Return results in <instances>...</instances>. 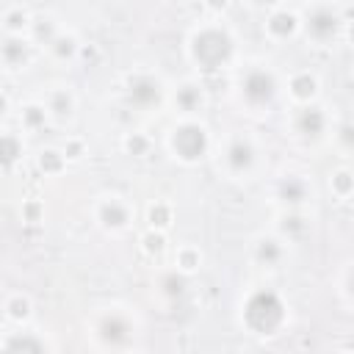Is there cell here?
<instances>
[{
    "label": "cell",
    "mask_w": 354,
    "mask_h": 354,
    "mask_svg": "<svg viewBox=\"0 0 354 354\" xmlns=\"http://www.w3.org/2000/svg\"><path fill=\"white\" fill-rule=\"evenodd\" d=\"M188 58L202 72H221L235 58V39L224 25L205 22L188 39Z\"/></svg>",
    "instance_id": "cell-1"
},
{
    "label": "cell",
    "mask_w": 354,
    "mask_h": 354,
    "mask_svg": "<svg viewBox=\"0 0 354 354\" xmlns=\"http://www.w3.org/2000/svg\"><path fill=\"white\" fill-rule=\"evenodd\" d=\"M241 321L252 335H277L288 321V310L274 290H252L241 307Z\"/></svg>",
    "instance_id": "cell-2"
},
{
    "label": "cell",
    "mask_w": 354,
    "mask_h": 354,
    "mask_svg": "<svg viewBox=\"0 0 354 354\" xmlns=\"http://www.w3.org/2000/svg\"><path fill=\"white\" fill-rule=\"evenodd\" d=\"M277 91H279V83H277L274 72L266 69V66H260V64L246 66L241 72V77H238V97L254 113L268 111L271 102L277 100Z\"/></svg>",
    "instance_id": "cell-3"
},
{
    "label": "cell",
    "mask_w": 354,
    "mask_h": 354,
    "mask_svg": "<svg viewBox=\"0 0 354 354\" xmlns=\"http://www.w3.org/2000/svg\"><path fill=\"white\" fill-rule=\"evenodd\" d=\"M169 147L171 155L183 163H199L207 152H210V133L202 122L185 116L183 122H177L169 133Z\"/></svg>",
    "instance_id": "cell-4"
},
{
    "label": "cell",
    "mask_w": 354,
    "mask_h": 354,
    "mask_svg": "<svg viewBox=\"0 0 354 354\" xmlns=\"http://www.w3.org/2000/svg\"><path fill=\"white\" fill-rule=\"evenodd\" d=\"M301 30L307 36V41H313L315 47H329L340 30H343V17L332 3H313L304 8L301 14Z\"/></svg>",
    "instance_id": "cell-5"
},
{
    "label": "cell",
    "mask_w": 354,
    "mask_h": 354,
    "mask_svg": "<svg viewBox=\"0 0 354 354\" xmlns=\"http://www.w3.org/2000/svg\"><path fill=\"white\" fill-rule=\"evenodd\" d=\"M124 102L136 111H152L166 102V86L158 75L136 69L124 77Z\"/></svg>",
    "instance_id": "cell-6"
},
{
    "label": "cell",
    "mask_w": 354,
    "mask_h": 354,
    "mask_svg": "<svg viewBox=\"0 0 354 354\" xmlns=\"http://www.w3.org/2000/svg\"><path fill=\"white\" fill-rule=\"evenodd\" d=\"M254 163H257V144H254V138L241 133V130L227 136V141L221 147V166H224V171L238 180V177L252 174Z\"/></svg>",
    "instance_id": "cell-7"
},
{
    "label": "cell",
    "mask_w": 354,
    "mask_h": 354,
    "mask_svg": "<svg viewBox=\"0 0 354 354\" xmlns=\"http://www.w3.org/2000/svg\"><path fill=\"white\" fill-rule=\"evenodd\" d=\"M94 218L108 232H124L133 224V205L119 194H105L94 205Z\"/></svg>",
    "instance_id": "cell-8"
},
{
    "label": "cell",
    "mask_w": 354,
    "mask_h": 354,
    "mask_svg": "<svg viewBox=\"0 0 354 354\" xmlns=\"http://www.w3.org/2000/svg\"><path fill=\"white\" fill-rule=\"evenodd\" d=\"M274 199L282 207H304L313 199V185L304 174L288 171V174L274 180Z\"/></svg>",
    "instance_id": "cell-9"
},
{
    "label": "cell",
    "mask_w": 354,
    "mask_h": 354,
    "mask_svg": "<svg viewBox=\"0 0 354 354\" xmlns=\"http://www.w3.org/2000/svg\"><path fill=\"white\" fill-rule=\"evenodd\" d=\"M94 335L105 343V346H124L127 337L133 335V324L124 313L119 310H111V313H102L94 324Z\"/></svg>",
    "instance_id": "cell-10"
},
{
    "label": "cell",
    "mask_w": 354,
    "mask_h": 354,
    "mask_svg": "<svg viewBox=\"0 0 354 354\" xmlns=\"http://www.w3.org/2000/svg\"><path fill=\"white\" fill-rule=\"evenodd\" d=\"M290 124H293V133L301 136V138H321L329 127V116L324 113L321 105L310 102V105H299L293 111Z\"/></svg>",
    "instance_id": "cell-11"
},
{
    "label": "cell",
    "mask_w": 354,
    "mask_h": 354,
    "mask_svg": "<svg viewBox=\"0 0 354 354\" xmlns=\"http://www.w3.org/2000/svg\"><path fill=\"white\" fill-rule=\"evenodd\" d=\"M301 30V14H296L293 8H271V14L266 17V36L271 41H288Z\"/></svg>",
    "instance_id": "cell-12"
},
{
    "label": "cell",
    "mask_w": 354,
    "mask_h": 354,
    "mask_svg": "<svg viewBox=\"0 0 354 354\" xmlns=\"http://www.w3.org/2000/svg\"><path fill=\"white\" fill-rule=\"evenodd\" d=\"M207 102V94H205V86L199 80H183L174 91H171V105L183 113V116H194L205 108Z\"/></svg>",
    "instance_id": "cell-13"
},
{
    "label": "cell",
    "mask_w": 354,
    "mask_h": 354,
    "mask_svg": "<svg viewBox=\"0 0 354 354\" xmlns=\"http://www.w3.org/2000/svg\"><path fill=\"white\" fill-rule=\"evenodd\" d=\"M285 243H288V241H285L282 235H277V232L257 235V238H254V246H252L254 263H260V266H266V268H277V266L285 260V254H288Z\"/></svg>",
    "instance_id": "cell-14"
},
{
    "label": "cell",
    "mask_w": 354,
    "mask_h": 354,
    "mask_svg": "<svg viewBox=\"0 0 354 354\" xmlns=\"http://www.w3.org/2000/svg\"><path fill=\"white\" fill-rule=\"evenodd\" d=\"M0 55H3V66H6V69L28 66L30 58H33V41H30V36L25 39V36H11V33H6Z\"/></svg>",
    "instance_id": "cell-15"
},
{
    "label": "cell",
    "mask_w": 354,
    "mask_h": 354,
    "mask_svg": "<svg viewBox=\"0 0 354 354\" xmlns=\"http://www.w3.org/2000/svg\"><path fill=\"white\" fill-rule=\"evenodd\" d=\"M318 88H321V83H318V77H315L310 69H299V72H293V75L288 77V94H290V100H293L296 105H310V102H315Z\"/></svg>",
    "instance_id": "cell-16"
},
{
    "label": "cell",
    "mask_w": 354,
    "mask_h": 354,
    "mask_svg": "<svg viewBox=\"0 0 354 354\" xmlns=\"http://www.w3.org/2000/svg\"><path fill=\"white\" fill-rule=\"evenodd\" d=\"M310 230V218L301 213V207H282L277 224H274V232L282 235L288 243L290 241H299L301 235H307Z\"/></svg>",
    "instance_id": "cell-17"
},
{
    "label": "cell",
    "mask_w": 354,
    "mask_h": 354,
    "mask_svg": "<svg viewBox=\"0 0 354 354\" xmlns=\"http://www.w3.org/2000/svg\"><path fill=\"white\" fill-rule=\"evenodd\" d=\"M41 102L47 105L53 122H66V119H72V113H75V94L69 91V86H55V88H50Z\"/></svg>",
    "instance_id": "cell-18"
},
{
    "label": "cell",
    "mask_w": 354,
    "mask_h": 354,
    "mask_svg": "<svg viewBox=\"0 0 354 354\" xmlns=\"http://www.w3.org/2000/svg\"><path fill=\"white\" fill-rule=\"evenodd\" d=\"M50 111H47V105L44 102H28V105H22L19 108V127L25 130V133H39V130H44L47 124H50Z\"/></svg>",
    "instance_id": "cell-19"
},
{
    "label": "cell",
    "mask_w": 354,
    "mask_h": 354,
    "mask_svg": "<svg viewBox=\"0 0 354 354\" xmlns=\"http://www.w3.org/2000/svg\"><path fill=\"white\" fill-rule=\"evenodd\" d=\"M80 41H77V36L75 33H69V30H61L50 44H47V53L55 58V61H75L77 55H80Z\"/></svg>",
    "instance_id": "cell-20"
},
{
    "label": "cell",
    "mask_w": 354,
    "mask_h": 354,
    "mask_svg": "<svg viewBox=\"0 0 354 354\" xmlns=\"http://www.w3.org/2000/svg\"><path fill=\"white\" fill-rule=\"evenodd\" d=\"M3 315H6V321L22 326V324L30 321V315H33V304H30V299H28L25 293H11V296L6 299V304H3Z\"/></svg>",
    "instance_id": "cell-21"
},
{
    "label": "cell",
    "mask_w": 354,
    "mask_h": 354,
    "mask_svg": "<svg viewBox=\"0 0 354 354\" xmlns=\"http://www.w3.org/2000/svg\"><path fill=\"white\" fill-rule=\"evenodd\" d=\"M36 332H11L3 343H0V348L3 351H44L47 348V343L41 340V337H33Z\"/></svg>",
    "instance_id": "cell-22"
},
{
    "label": "cell",
    "mask_w": 354,
    "mask_h": 354,
    "mask_svg": "<svg viewBox=\"0 0 354 354\" xmlns=\"http://www.w3.org/2000/svg\"><path fill=\"white\" fill-rule=\"evenodd\" d=\"M185 288H188V274H183L180 268H169V271H163V274L158 277V290H160L163 296H169V299L183 296Z\"/></svg>",
    "instance_id": "cell-23"
},
{
    "label": "cell",
    "mask_w": 354,
    "mask_h": 354,
    "mask_svg": "<svg viewBox=\"0 0 354 354\" xmlns=\"http://www.w3.org/2000/svg\"><path fill=\"white\" fill-rule=\"evenodd\" d=\"M30 22H33V17L22 6L6 8V14H3V30L11 36H22L25 30H30Z\"/></svg>",
    "instance_id": "cell-24"
},
{
    "label": "cell",
    "mask_w": 354,
    "mask_h": 354,
    "mask_svg": "<svg viewBox=\"0 0 354 354\" xmlns=\"http://www.w3.org/2000/svg\"><path fill=\"white\" fill-rule=\"evenodd\" d=\"M28 33H30V41H33V44H44V47H47V44L61 33V28L53 22V17H33Z\"/></svg>",
    "instance_id": "cell-25"
},
{
    "label": "cell",
    "mask_w": 354,
    "mask_h": 354,
    "mask_svg": "<svg viewBox=\"0 0 354 354\" xmlns=\"http://www.w3.org/2000/svg\"><path fill=\"white\" fill-rule=\"evenodd\" d=\"M199 266H202L199 246H194V243L177 246V252H174V268H180L183 274H194V271H199Z\"/></svg>",
    "instance_id": "cell-26"
},
{
    "label": "cell",
    "mask_w": 354,
    "mask_h": 354,
    "mask_svg": "<svg viewBox=\"0 0 354 354\" xmlns=\"http://www.w3.org/2000/svg\"><path fill=\"white\" fill-rule=\"evenodd\" d=\"M36 166H39L41 174H61L66 169V155H64V149L47 147L36 155Z\"/></svg>",
    "instance_id": "cell-27"
},
{
    "label": "cell",
    "mask_w": 354,
    "mask_h": 354,
    "mask_svg": "<svg viewBox=\"0 0 354 354\" xmlns=\"http://www.w3.org/2000/svg\"><path fill=\"white\" fill-rule=\"evenodd\" d=\"M171 221H174V207H171L169 202H152V205L147 207V224H149V227L166 232V230L171 227Z\"/></svg>",
    "instance_id": "cell-28"
},
{
    "label": "cell",
    "mask_w": 354,
    "mask_h": 354,
    "mask_svg": "<svg viewBox=\"0 0 354 354\" xmlns=\"http://www.w3.org/2000/svg\"><path fill=\"white\" fill-rule=\"evenodd\" d=\"M138 246H141V252L147 254V257H160L163 252H166V232L163 230H155V227H149L141 238H138Z\"/></svg>",
    "instance_id": "cell-29"
},
{
    "label": "cell",
    "mask_w": 354,
    "mask_h": 354,
    "mask_svg": "<svg viewBox=\"0 0 354 354\" xmlns=\"http://www.w3.org/2000/svg\"><path fill=\"white\" fill-rule=\"evenodd\" d=\"M22 152H25L22 136L14 133V130H6V133H3V163H6V169H11V166L22 158Z\"/></svg>",
    "instance_id": "cell-30"
},
{
    "label": "cell",
    "mask_w": 354,
    "mask_h": 354,
    "mask_svg": "<svg viewBox=\"0 0 354 354\" xmlns=\"http://www.w3.org/2000/svg\"><path fill=\"white\" fill-rule=\"evenodd\" d=\"M329 188H332V194H335L337 199H348V196L354 194V171H348V169H337V171H332V177H329Z\"/></svg>",
    "instance_id": "cell-31"
},
{
    "label": "cell",
    "mask_w": 354,
    "mask_h": 354,
    "mask_svg": "<svg viewBox=\"0 0 354 354\" xmlns=\"http://www.w3.org/2000/svg\"><path fill=\"white\" fill-rule=\"evenodd\" d=\"M122 149H124L127 155H136V158H141V155H147V152L152 149V138H149V136H144L141 130L124 133V138H122Z\"/></svg>",
    "instance_id": "cell-32"
},
{
    "label": "cell",
    "mask_w": 354,
    "mask_h": 354,
    "mask_svg": "<svg viewBox=\"0 0 354 354\" xmlns=\"http://www.w3.org/2000/svg\"><path fill=\"white\" fill-rule=\"evenodd\" d=\"M44 218V205L39 199H25L22 202V221L28 224H39Z\"/></svg>",
    "instance_id": "cell-33"
},
{
    "label": "cell",
    "mask_w": 354,
    "mask_h": 354,
    "mask_svg": "<svg viewBox=\"0 0 354 354\" xmlns=\"http://www.w3.org/2000/svg\"><path fill=\"white\" fill-rule=\"evenodd\" d=\"M64 155H66V160H80V158L86 155V144H83V138L69 136V138L64 141Z\"/></svg>",
    "instance_id": "cell-34"
},
{
    "label": "cell",
    "mask_w": 354,
    "mask_h": 354,
    "mask_svg": "<svg viewBox=\"0 0 354 354\" xmlns=\"http://www.w3.org/2000/svg\"><path fill=\"white\" fill-rule=\"evenodd\" d=\"M337 138H340V144H343V147L354 149V124H343V127L337 130Z\"/></svg>",
    "instance_id": "cell-35"
},
{
    "label": "cell",
    "mask_w": 354,
    "mask_h": 354,
    "mask_svg": "<svg viewBox=\"0 0 354 354\" xmlns=\"http://www.w3.org/2000/svg\"><path fill=\"white\" fill-rule=\"evenodd\" d=\"M230 3H232V0H202V6H205L210 14H224V11L230 8Z\"/></svg>",
    "instance_id": "cell-36"
},
{
    "label": "cell",
    "mask_w": 354,
    "mask_h": 354,
    "mask_svg": "<svg viewBox=\"0 0 354 354\" xmlns=\"http://www.w3.org/2000/svg\"><path fill=\"white\" fill-rule=\"evenodd\" d=\"M77 58H83V61H97V58H100V50H97L94 44H83Z\"/></svg>",
    "instance_id": "cell-37"
},
{
    "label": "cell",
    "mask_w": 354,
    "mask_h": 354,
    "mask_svg": "<svg viewBox=\"0 0 354 354\" xmlns=\"http://www.w3.org/2000/svg\"><path fill=\"white\" fill-rule=\"evenodd\" d=\"M254 6H260V8H277L282 0H252Z\"/></svg>",
    "instance_id": "cell-38"
},
{
    "label": "cell",
    "mask_w": 354,
    "mask_h": 354,
    "mask_svg": "<svg viewBox=\"0 0 354 354\" xmlns=\"http://www.w3.org/2000/svg\"><path fill=\"white\" fill-rule=\"evenodd\" d=\"M346 293L354 299V268L348 271V277H346Z\"/></svg>",
    "instance_id": "cell-39"
},
{
    "label": "cell",
    "mask_w": 354,
    "mask_h": 354,
    "mask_svg": "<svg viewBox=\"0 0 354 354\" xmlns=\"http://www.w3.org/2000/svg\"><path fill=\"white\" fill-rule=\"evenodd\" d=\"M346 36H348V41L354 44V19H351V22H346Z\"/></svg>",
    "instance_id": "cell-40"
},
{
    "label": "cell",
    "mask_w": 354,
    "mask_h": 354,
    "mask_svg": "<svg viewBox=\"0 0 354 354\" xmlns=\"http://www.w3.org/2000/svg\"><path fill=\"white\" fill-rule=\"evenodd\" d=\"M351 80H354V64H351Z\"/></svg>",
    "instance_id": "cell-41"
}]
</instances>
